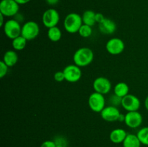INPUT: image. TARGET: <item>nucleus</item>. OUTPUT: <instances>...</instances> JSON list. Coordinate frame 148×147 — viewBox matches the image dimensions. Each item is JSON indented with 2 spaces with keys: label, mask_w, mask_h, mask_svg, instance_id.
Returning a JSON list of instances; mask_svg holds the SVG:
<instances>
[{
  "label": "nucleus",
  "mask_w": 148,
  "mask_h": 147,
  "mask_svg": "<svg viewBox=\"0 0 148 147\" xmlns=\"http://www.w3.org/2000/svg\"><path fill=\"white\" fill-rule=\"evenodd\" d=\"M98 28L102 34L111 35L115 33L116 30V24L114 20L105 18V20L102 22L98 24Z\"/></svg>",
  "instance_id": "4468645a"
},
{
  "label": "nucleus",
  "mask_w": 148,
  "mask_h": 147,
  "mask_svg": "<svg viewBox=\"0 0 148 147\" xmlns=\"http://www.w3.org/2000/svg\"><path fill=\"white\" fill-rule=\"evenodd\" d=\"M106 49L111 55L116 56L123 53L125 49V44L121 38L112 37L107 41L106 44Z\"/></svg>",
  "instance_id": "1a4fd4ad"
},
{
  "label": "nucleus",
  "mask_w": 148,
  "mask_h": 147,
  "mask_svg": "<svg viewBox=\"0 0 148 147\" xmlns=\"http://www.w3.org/2000/svg\"><path fill=\"white\" fill-rule=\"evenodd\" d=\"M95 14L96 13L92 10H86L83 12L82 15V22L83 24H87L92 27L96 23L95 21Z\"/></svg>",
  "instance_id": "6ab92c4d"
},
{
  "label": "nucleus",
  "mask_w": 148,
  "mask_h": 147,
  "mask_svg": "<svg viewBox=\"0 0 148 147\" xmlns=\"http://www.w3.org/2000/svg\"><path fill=\"white\" fill-rule=\"evenodd\" d=\"M88 105L92 111L101 112L106 107V99L104 95L98 92H92L88 98Z\"/></svg>",
  "instance_id": "0eeeda50"
},
{
  "label": "nucleus",
  "mask_w": 148,
  "mask_h": 147,
  "mask_svg": "<svg viewBox=\"0 0 148 147\" xmlns=\"http://www.w3.org/2000/svg\"><path fill=\"white\" fill-rule=\"evenodd\" d=\"M40 33V27L35 21H27L22 26L21 35L27 41L33 40L38 36Z\"/></svg>",
  "instance_id": "20e7f679"
},
{
  "label": "nucleus",
  "mask_w": 148,
  "mask_h": 147,
  "mask_svg": "<svg viewBox=\"0 0 148 147\" xmlns=\"http://www.w3.org/2000/svg\"><path fill=\"white\" fill-rule=\"evenodd\" d=\"M9 68L10 67L3 61H0V78L1 79L4 78L7 74Z\"/></svg>",
  "instance_id": "393cba45"
},
{
  "label": "nucleus",
  "mask_w": 148,
  "mask_h": 147,
  "mask_svg": "<svg viewBox=\"0 0 148 147\" xmlns=\"http://www.w3.org/2000/svg\"><path fill=\"white\" fill-rule=\"evenodd\" d=\"M20 5L14 0H1L0 2V14L5 17H14L19 13Z\"/></svg>",
  "instance_id": "39448f33"
},
{
  "label": "nucleus",
  "mask_w": 148,
  "mask_h": 147,
  "mask_svg": "<svg viewBox=\"0 0 148 147\" xmlns=\"http://www.w3.org/2000/svg\"><path fill=\"white\" fill-rule=\"evenodd\" d=\"M137 135L142 144L148 146V126L140 128L137 132Z\"/></svg>",
  "instance_id": "4be33fe9"
},
{
  "label": "nucleus",
  "mask_w": 148,
  "mask_h": 147,
  "mask_svg": "<svg viewBox=\"0 0 148 147\" xmlns=\"http://www.w3.org/2000/svg\"><path fill=\"white\" fill-rule=\"evenodd\" d=\"M143 121V115L138 111L127 112L125 114L124 123L130 128H137L142 125Z\"/></svg>",
  "instance_id": "f8f14e48"
},
{
  "label": "nucleus",
  "mask_w": 148,
  "mask_h": 147,
  "mask_svg": "<svg viewBox=\"0 0 148 147\" xmlns=\"http://www.w3.org/2000/svg\"><path fill=\"white\" fill-rule=\"evenodd\" d=\"M46 1L49 5L53 6V5H56V4H58L59 0H46Z\"/></svg>",
  "instance_id": "c756f323"
},
{
  "label": "nucleus",
  "mask_w": 148,
  "mask_h": 147,
  "mask_svg": "<svg viewBox=\"0 0 148 147\" xmlns=\"http://www.w3.org/2000/svg\"><path fill=\"white\" fill-rule=\"evenodd\" d=\"M94 91L102 95H107L111 91L112 85L109 79L104 76L97 77L92 83Z\"/></svg>",
  "instance_id": "9d476101"
},
{
  "label": "nucleus",
  "mask_w": 148,
  "mask_h": 147,
  "mask_svg": "<svg viewBox=\"0 0 148 147\" xmlns=\"http://www.w3.org/2000/svg\"><path fill=\"white\" fill-rule=\"evenodd\" d=\"M141 105L140 99L137 96L132 94H128L122 98L121 106L127 112L138 111Z\"/></svg>",
  "instance_id": "9b49d317"
},
{
  "label": "nucleus",
  "mask_w": 148,
  "mask_h": 147,
  "mask_svg": "<svg viewBox=\"0 0 148 147\" xmlns=\"http://www.w3.org/2000/svg\"><path fill=\"white\" fill-rule=\"evenodd\" d=\"M19 5H23V4H26L28 2H30V0H14Z\"/></svg>",
  "instance_id": "7c9ffc66"
},
{
  "label": "nucleus",
  "mask_w": 148,
  "mask_h": 147,
  "mask_svg": "<svg viewBox=\"0 0 148 147\" xmlns=\"http://www.w3.org/2000/svg\"><path fill=\"white\" fill-rule=\"evenodd\" d=\"M145 107L146 110L148 111V95L146 97L145 100Z\"/></svg>",
  "instance_id": "72a5a7b5"
},
{
  "label": "nucleus",
  "mask_w": 148,
  "mask_h": 147,
  "mask_svg": "<svg viewBox=\"0 0 148 147\" xmlns=\"http://www.w3.org/2000/svg\"><path fill=\"white\" fill-rule=\"evenodd\" d=\"M106 17H104L103 14L102 13H96L95 14V21H96V23L98 24H100L101 22H102L104 20H105Z\"/></svg>",
  "instance_id": "c85d7f7f"
},
{
  "label": "nucleus",
  "mask_w": 148,
  "mask_h": 147,
  "mask_svg": "<svg viewBox=\"0 0 148 147\" xmlns=\"http://www.w3.org/2000/svg\"><path fill=\"white\" fill-rule=\"evenodd\" d=\"M53 79L56 82H62L64 80H65L64 74L63 71H56L53 75Z\"/></svg>",
  "instance_id": "bb28decb"
},
{
  "label": "nucleus",
  "mask_w": 148,
  "mask_h": 147,
  "mask_svg": "<svg viewBox=\"0 0 148 147\" xmlns=\"http://www.w3.org/2000/svg\"><path fill=\"white\" fill-rule=\"evenodd\" d=\"M127 131L123 128H115L109 134L110 141L115 144H122L127 135Z\"/></svg>",
  "instance_id": "2eb2a0df"
},
{
  "label": "nucleus",
  "mask_w": 148,
  "mask_h": 147,
  "mask_svg": "<svg viewBox=\"0 0 148 147\" xmlns=\"http://www.w3.org/2000/svg\"><path fill=\"white\" fill-rule=\"evenodd\" d=\"M123 147H141V142L137 137V134L128 133L124 139Z\"/></svg>",
  "instance_id": "f3484780"
},
{
  "label": "nucleus",
  "mask_w": 148,
  "mask_h": 147,
  "mask_svg": "<svg viewBox=\"0 0 148 147\" xmlns=\"http://www.w3.org/2000/svg\"><path fill=\"white\" fill-rule=\"evenodd\" d=\"M40 147H56V144H55L54 141L52 140H46V141H43L41 144Z\"/></svg>",
  "instance_id": "cd10ccee"
},
{
  "label": "nucleus",
  "mask_w": 148,
  "mask_h": 147,
  "mask_svg": "<svg viewBox=\"0 0 148 147\" xmlns=\"http://www.w3.org/2000/svg\"><path fill=\"white\" fill-rule=\"evenodd\" d=\"M2 61L9 67L14 66L18 61V55L16 50H7L3 56Z\"/></svg>",
  "instance_id": "dca6fc26"
},
{
  "label": "nucleus",
  "mask_w": 148,
  "mask_h": 147,
  "mask_svg": "<svg viewBox=\"0 0 148 147\" xmlns=\"http://www.w3.org/2000/svg\"><path fill=\"white\" fill-rule=\"evenodd\" d=\"M56 147H66L67 141L64 137L59 136L54 140Z\"/></svg>",
  "instance_id": "a878e982"
},
{
  "label": "nucleus",
  "mask_w": 148,
  "mask_h": 147,
  "mask_svg": "<svg viewBox=\"0 0 148 147\" xmlns=\"http://www.w3.org/2000/svg\"><path fill=\"white\" fill-rule=\"evenodd\" d=\"M60 20V15L56 10L49 8L43 12L42 15V22L48 29L57 26Z\"/></svg>",
  "instance_id": "423d86ee"
},
{
  "label": "nucleus",
  "mask_w": 148,
  "mask_h": 147,
  "mask_svg": "<svg viewBox=\"0 0 148 147\" xmlns=\"http://www.w3.org/2000/svg\"><path fill=\"white\" fill-rule=\"evenodd\" d=\"M124 120H125V115L121 113L119 115V118L118 121L119 122H124Z\"/></svg>",
  "instance_id": "473e14b6"
},
{
  "label": "nucleus",
  "mask_w": 148,
  "mask_h": 147,
  "mask_svg": "<svg viewBox=\"0 0 148 147\" xmlns=\"http://www.w3.org/2000/svg\"><path fill=\"white\" fill-rule=\"evenodd\" d=\"M64 74L65 80L70 83H75L79 81L82 77V70L81 68L74 64H69L66 66L63 70Z\"/></svg>",
  "instance_id": "6e6552de"
},
{
  "label": "nucleus",
  "mask_w": 148,
  "mask_h": 147,
  "mask_svg": "<svg viewBox=\"0 0 148 147\" xmlns=\"http://www.w3.org/2000/svg\"><path fill=\"white\" fill-rule=\"evenodd\" d=\"M27 40L23 36L20 35L16 38L13 39L12 41V46L14 50H22L26 47Z\"/></svg>",
  "instance_id": "412c9836"
},
{
  "label": "nucleus",
  "mask_w": 148,
  "mask_h": 147,
  "mask_svg": "<svg viewBox=\"0 0 148 147\" xmlns=\"http://www.w3.org/2000/svg\"><path fill=\"white\" fill-rule=\"evenodd\" d=\"M3 29L5 35L12 40L21 35L22 26L15 19H10L7 20L3 26Z\"/></svg>",
  "instance_id": "7ed1b4c3"
},
{
  "label": "nucleus",
  "mask_w": 148,
  "mask_h": 147,
  "mask_svg": "<svg viewBox=\"0 0 148 147\" xmlns=\"http://www.w3.org/2000/svg\"><path fill=\"white\" fill-rule=\"evenodd\" d=\"M78 34L79 35V36H81L82 37H84V38L89 37L92 34V27L83 24L81 26L80 28H79V31H78Z\"/></svg>",
  "instance_id": "5701e85b"
},
{
  "label": "nucleus",
  "mask_w": 148,
  "mask_h": 147,
  "mask_svg": "<svg viewBox=\"0 0 148 147\" xmlns=\"http://www.w3.org/2000/svg\"><path fill=\"white\" fill-rule=\"evenodd\" d=\"M4 17H4L3 14H0V18H1V20H0V26H1V27H3V26H4V23H5V22L4 21Z\"/></svg>",
  "instance_id": "2f4dec72"
},
{
  "label": "nucleus",
  "mask_w": 148,
  "mask_h": 147,
  "mask_svg": "<svg viewBox=\"0 0 148 147\" xmlns=\"http://www.w3.org/2000/svg\"><path fill=\"white\" fill-rule=\"evenodd\" d=\"M47 36L51 41L58 42L61 40V38H62V30H61L60 28H59L57 26L51 27V28L48 29Z\"/></svg>",
  "instance_id": "aec40b11"
},
{
  "label": "nucleus",
  "mask_w": 148,
  "mask_h": 147,
  "mask_svg": "<svg viewBox=\"0 0 148 147\" xmlns=\"http://www.w3.org/2000/svg\"><path fill=\"white\" fill-rule=\"evenodd\" d=\"M121 101H122V97H119L118 95H115L114 93L108 98V102H109L110 105L116 107V108H118L119 105H121Z\"/></svg>",
  "instance_id": "b1692460"
},
{
  "label": "nucleus",
  "mask_w": 148,
  "mask_h": 147,
  "mask_svg": "<svg viewBox=\"0 0 148 147\" xmlns=\"http://www.w3.org/2000/svg\"><path fill=\"white\" fill-rule=\"evenodd\" d=\"M100 113L101 118L103 120L106 122H116L118 121L121 112L116 107L108 105L105 107Z\"/></svg>",
  "instance_id": "ddd939ff"
},
{
  "label": "nucleus",
  "mask_w": 148,
  "mask_h": 147,
  "mask_svg": "<svg viewBox=\"0 0 148 147\" xmlns=\"http://www.w3.org/2000/svg\"><path fill=\"white\" fill-rule=\"evenodd\" d=\"M94 59V53L88 47L78 48L73 55V62L79 67H85L90 64Z\"/></svg>",
  "instance_id": "f257e3e1"
},
{
  "label": "nucleus",
  "mask_w": 148,
  "mask_h": 147,
  "mask_svg": "<svg viewBox=\"0 0 148 147\" xmlns=\"http://www.w3.org/2000/svg\"><path fill=\"white\" fill-rule=\"evenodd\" d=\"M129 92H130V87H129V85L125 82H119L114 88V93L122 98L128 95Z\"/></svg>",
  "instance_id": "a211bd4d"
},
{
  "label": "nucleus",
  "mask_w": 148,
  "mask_h": 147,
  "mask_svg": "<svg viewBox=\"0 0 148 147\" xmlns=\"http://www.w3.org/2000/svg\"><path fill=\"white\" fill-rule=\"evenodd\" d=\"M63 24L67 33L71 34L78 33L81 26L83 24L82 16L75 12L69 13L65 17Z\"/></svg>",
  "instance_id": "f03ea898"
}]
</instances>
